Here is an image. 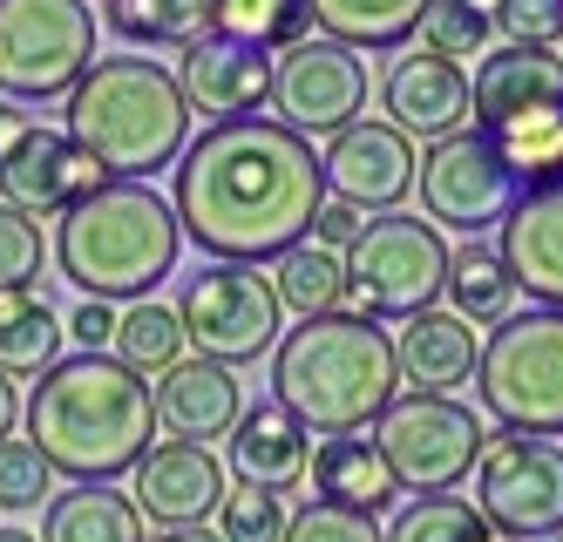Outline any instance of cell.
<instances>
[{
    "mask_svg": "<svg viewBox=\"0 0 563 542\" xmlns=\"http://www.w3.org/2000/svg\"><path fill=\"white\" fill-rule=\"evenodd\" d=\"M177 231L211 265H265L312 237V211L327 203V170L306 136L272 115H231L190 136L170 163Z\"/></svg>",
    "mask_w": 563,
    "mask_h": 542,
    "instance_id": "obj_1",
    "label": "cell"
},
{
    "mask_svg": "<svg viewBox=\"0 0 563 542\" xmlns=\"http://www.w3.org/2000/svg\"><path fill=\"white\" fill-rule=\"evenodd\" d=\"M21 421L34 454L68 482H115L156 447L150 380L115 353H62L27 387Z\"/></svg>",
    "mask_w": 563,
    "mask_h": 542,
    "instance_id": "obj_2",
    "label": "cell"
},
{
    "mask_svg": "<svg viewBox=\"0 0 563 542\" xmlns=\"http://www.w3.org/2000/svg\"><path fill=\"white\" fill-rule=\"evenodd\" d=\"M400 394L394 373V332L360 312L299 319L272 346V400L292 413L306 434H360L374 428L387 400Z\"/></svg>",
    "mask_w": 563,
    "mask_h": 542,
    "instance_id": "obj_3",
    "label": "cell"
},
{
    "mask_svg": "<svg viewBox=\"0 0 563 542\" xmlns=\"http://www.w3.org/2000/svg\"><path fill=\"white\" fill-rule=\"evenodd\" d=\"M62 136L82 150L102 177L150 184L170 170L190 143V102L164 62L143 55H109L89 62L82 81L62 96Z\"/></svg>",
    "mask_w": 563,
    "mask_h": 542,
    "instance_id": "obj_4",
    "label": "cell"
},
{
    "mask_svg": "<svg viewBox=\"0 0 563 542\" xmlns=\"http://www.w3.org/2000/svg\"><path fill=\"white\" fill-rule=\"evenodd\" d=\"M177 252H184V231H177V211L156 197V184L102 177L82 203H68L62 224H55L62 278L82 291V299H102V306L150 299V291L177 272Z\"/></svg>",
    "mask_w": 563,
    "mask_h": 542,
    "instance_id": "obj_5",
    "label": "cell"
},
{
    "mask_svg": "<svg viewBox=\"0 0 563 542\" xmlns=\"http://www.w3.org/2000/svg\"><path fill=\"white\" fill-rule=\"evenodd\" d=\"M475 394L516 434H563V312H509L475 360Z\"/></svg>",
    "mask_w": 563,
    "mask_h": 542,
    "instance_id": "obj_6",
    "label": "cell"
},
{
    "mask_svg": "<svg viewBox=\"0 0 563 542\" xmlns=\"http://www.w3.org/2000/svg\"><path fill=\"white\" fill-rule=\"evenodd\" d=\"M340 265H346V306L360 319H415V312H434L441 299L449 244H441V224L428 218L380 211L340 252Z\"/></svg>",
    "mask_w": 563,
    "mask_h": 542,
    "instance_id": "obj_7",
    "label": "cell"
},
{
    "mask_svg": "<svg viewBox=\"0 0 563 542\" xmlns=\"http://www.w3.org/2000/svg\"><path fill=\"white\" fill-rule=\"evenodd\" d=\"M482 441L489 428L475 421V407L449 394H394L374 421V447L394 468L400 495H455L482 462Z\"/></svg>",
    "mask_w": 563,
    "mask_h": 542,
    "instance_id": "obj_8",
    "label": "cell"
},
{
    "mask_svg": "<svg viewBox=\"0 0 563 542\" xmlns=\"http://www.w3.org/2000/svg\"><path fill=\"white\" fill-rule=\"evenodd\" d=\"M96 62L89 0H0V96L55 102Z\"/></svg>",
    "mask_w": 563,
    "mask_h": 542,
    "instance_id": "obj_9",
    "label": "cell"
},
{
    "mask_svg": "<svg viewBox=\"0 0 563 542\" xmlns=\"http://www.w3.org/2000/svg\"><path fill=\"white\" fill-rule=\"evenodd\" d=\"M286 306L258 265H205L184 299H177V325H184V346L197 360H218V366H252L278 346V325Z\"/></svg>",
    "mask_w": 563,
    "mask_h": 542,
    "instance_id": "obj_10",
    "label": "cell"
},
{
    "mask_svg": "<svg viewBox=\"0 0 563 542\" xmlns=\"http://www.w3.org/2000/svg\"><path fill=\"white\" fill-rule=\"evenodd\" d=\"M475 509L503 542L563 535V441L543 434H489L475 462Z\"/></svg>",
    "mask_w": 563,
    "mask_h": 542,
    "instance_id": "obj_11",
    "label": "cell"
},
{
    "mask_svg": "<svg viewBox=\"0 0 563 542\" xmlns=\"http://www.w3.org/2000/svg\"><path fill=\"white\" fill-rule=\"evenodd\" d=\"M272 122H286L292 136H340L346 122H360L367 109V62L327 34H306L292 48L272 55V96H265Z\"/></svg>",
    "mask_w": 563,
    "mask_h": 542,
    "instance_id": "obj_12",
    "label": "cell"
},
{
    "mask_svg": "<svg viewBox=\"0 0 563 542\" xmlns=\"http://www.w3.org/2000/svg\"><path fill=\"white\" fill-rule=\"evenodd\" d=\"M421 211L428 224H455L468 237H482V224H496L509 203H516V177H509V163L496 156V143L482 136V130H462V136H441L428 156H421Z\"/></svg>",
    "mask_w": 563,
    "mask_h": 542,
    "instance_id": "obj_13",
    "label": "cell"
},
{
    "mask_svg": "<svg viewBox=\"0 0 563 542\" xmlns=\"http://www.w3.org/2000/svg\"><path fill=\"white\" fill-rule=\"evenodd\" d=\"M96 184H102V170L62 130H48V122H27V130H14L0 143V203L34 218V224L62 218L68 203H82Z\"/></svg>",
    "mask_w": 563,
    "mask_h": 542,
    "instance_id": "obj_14",
    "label": "cell"
},
{
    "mask_svg": "<svg viewBox=\"0 0 563 542\" xmlns=\"http://www.w3.org/2000/svg\"><path fill=\"white\" fill-rule=\"evenodd\" d=\"M130 475H136L130 502L156 529H205L218 516V502H224V488H231L224 462L211 447H197V441H156Z\"/></svg>",
    "mask_w": 563,
    "mask_h": 542,
    "instance_id": "obj_15",
    "label": "cell"
},
{
    "mask_svg": "<svg viewBox=\"0 0 563 542\" xmlns=\"http://www.w3.org/2000/svg\"><path fill=\"white\" fill-rule=\"evenodd\" d=\"M319 170H327V197H346L360 211H394V203L415 190L421 150H415V136H400L394 122H346L340 136H327Z\"/></svg>",
    "mask_w": 563,
    "mask_h": 542,
    "instance_id": "obj_16",
    "label": "cell"
},
{
    "mask_svg": "<svg viewBox=\"0 0 563 542\" xmlns=\"http://www.w3.org/2000/svg\"><path fill=\"white\" fill-rule=\"evenodd\" d=\"M496 224H503L496 252H503V265L516 278V299L530 291L537 306L563 312V177L516 190V203Z\"/></svg>",
    "mask_w": 563,
    "mask_h": 542,
    "instance_id": "obj_17",
    "label": "cell"
},
{
    "mask_svg": "<svg viewBox=\"0 0 563 542\" xmlns=\"http://www.w3.org/2000/svg\"><path fill=\"white\" fill-rule=\"evenodd\" d=\"M380 109L400 136H421V143H441V136H462L475 130V102H468V75L462 62H441L428 48L400 55L380 81Z\"/></svg>",
    "mask_w": 563,
    "mask_h": 542,
    "instance_id": "obj_18",
    "label": "cell"
},
{
    "mask_svg": "<svg viewBox=\"0 0 563 542\" xmlns=\"http://www.w3.org/2000/svg\"><path fill=\"white\" fill-rule=\"evenodd\" d=\"M150 407H156V434L211 447V441H224V434L238 428V413H245V387H238L231 366L184 353L170 373H156Z\"/></svg>",
    "mask_w": 563,
    "mask_h": 542,
    "instance_id": "obj_19",
    "label": "cell"
},
{
    "mask_svg": "<svg viewBox=\"0 0 563 542\" xmlns=\"http://www.w3.org/2000/svg\"><path fill=\"white\" fill-rule=\"evenodd\" d=\"M170 75H177L190 115H211V122L258 115L265 96H272V55L265 48H245V41H224V34L190 41L184 62Z\"/></svg>",
    "mask_w": 563,
    "mask_h": 542,
    "instance_id": "obj_20",
    "label": "cell"
},
{
    "mask_svg": "<svg viewBox=\"0 0 563 542\" xmlns=\"http://www.w3.org/2000/svg\"><path fill=\"white\" fill-rule=\"evenodd\" d=\"M468 102H475V130H503L522 115H563V55L509 41V48L482 55Z\"/></svg>",
    "mask_w": 563,
    "mask_h": 542,
    "instance_id": "obj_21",
    "label": "cell"
},
{
    "mask_svg": "<svg viewBox=\"0 0 563 542\" xmlns=\"http://www.w3.org/2000/svg\"><path fill=\"white\" fill-rule=\"evenodd\" d=\"M231 441V475L245 482V488H272V495H286L306 482V462H312V434L292 421L286 407H278L272 394L258 407L238 413V428L224 434Z\"/></svg>",
    "mask_w": 563,
    "mask_h": 542,
    "instance_id": "obj_22",
    "label": "cell"
},
{
    "mask_svg": "<svg viewBox=\"0 0 563 542\" xmlns=\"http://www.w3.org/2000/svg\"><path fill=\"white\" fill-rule=\"evenodd\" d=\"M475 360H482L475 325L455 312H415L394 332V373L408 394H449V387L475 380Z\"/></svg>",
    "mask_w": 563,
    "mask_h": 542,
    "instance_id": "obj_23",
    "label": "cell"
},
{
    "mask_svg": "<svg viewBox=\"0 0 563 542\" xmlns=\"http://www.w3.org/2000/svg\"><path fill=\"white\" fill-rule=\"evenodd\" d=\"M306 475H312L319 502H346V509H367V516H380L394 495H400L394 468L380 462V447L360 441V434H327V441L312 447Z\"/></svg>",
    "mask_w": 563,
    "mask_h": 542,
    "instance_id": "obj_24",
    "label": "cell"
},
{
    "mask_svg": "<svg viewBox=\"0 0 563 542\" xmlns=\"http://www.w3.org/2000/svg\"><path fill=\"white\" fill-rule=\"evenodd\" d=\"M42 542H150L136 502L115 482H75L68 495H48Z\"/></svg>",
    "mask_w": 563,
    "mask_h": 542,
    "instance_id": "obj_25",
    "label": "cell"
},
{
    "mask_svg": "<svg viewBox=\"0 0 563 542\" xmlns=\"http://www.w3.org/2000/svg\"><path fill=\"white\" fill-rule=\"evenodd\" d=\"M312 27L340 41L353 55H387V48H408L428 0H306Z\"/></svg>",
    "mask_w": 563,
    "mask_h": 542,
    "instance_id": "obj_26",
    "label": "cell"
},
{
    "mask_svg": "<svg viewBox=\"0 0 563 542\" xmlns=\"http://www.w3.org/2000/svg\"><path fill=\"white\" fill-rule=\"evenodd\" d=\"M441 299H449V312L468 319V325H503L516 312V278H509L496 244H482V237L455 244V252H449V278H441Z\"/></svg>",
    "mask_w": 563,
    "mask_h": 542,
    "instance_id": "obj_27",
    "label": "cell"
},
{
    "mask_svg": "<svg viewBox=\"0 0 563 542\" xmlns=\"http://www.w3.org/2000/svg\"><path fill=\"white\" fill-rule=\"evenodd\" d=\"M62 319L42 291H0V373L8 380H42V373L62 360Z\"/></svg>",
    "mask_w": 563,
    "mask_h": 542,
    "instance_id": "obj_28",
    "label": "cell"
},
{
    "mask_svg": "<svg viewBox=\"0 0 563 542\" xmlns=\"http://www.w3.org/2000/svg\"><path fill=\"white\" fill-rule=\"evenodd\" d=\"M272 291H278V306L299 312V319L346 312V265L327 244H292L286 258H272Z\"/></svg>",
    "mask_w": 563,
    "mask_h": 542,
    "instance_id": "obj_29",
    "label": "cell"
},
{
    "mask_svg": "<svg viewBox=\"0 0 563 542\" xmlns=\"http://www.w3.org/2000/svg\"><path fill=\"white\" fill-rule=\"evenodd\" d=\"M109 27L136 48H190L211 34V0H109Z\"/></svg>",
    "mask_w": 563,
    "mask_h": 542,
    "instance_id": "obj_30",
    "label": "cell"
},
{
    "mask_svg": "<svg viewBox=\"0 0 563 542\" xmlns=\"http://www.w3.org/2000/svg\"><path fill=\"white\" fill-rule=\"evenodd\" d=\"M211 34L278 55L312 34V14H306V0H211Z\"/></svg>",
    "mask_w": 563,
    "mask_h": 542,
    "instance_id": "obj_31",
    "label": "cell"
},
{
    "mask_svg": "<svg viewBox=\"0 0 563 542\" xmlns=\"http://www.w3.org/2000/svg\"><path fill=\"white\" fill-rule=\"evenodd\" d=\"M109 353L123 360L130 373H170L184 360V325H177V306H156V299H136L130 312H115V340Z\"/></svg>",
    "mask_w": 563,
    "mask_h": 542,
    "instance_id": "obj_32",
    "label": "cell"
},
{
    "mask_svg": "<svg viewBox=\"0 0 563 542\" xmlns=\"http://www.w3.org/2000/svg\"><path fill=\"white\" fill-rule=\"evenodd\" d=\"M482 136L496 143V156L509 163V177L522 190L563 177V115H522V122H503V130H482Z\"/></svg>",
    "mask_w": 563,
    "mask_h": 542,
    "instance_id": "obj_33",
    "label": "cell"
},
{
    "mask_svg": "<svg viewBox=\"0 0 563 542\" xmlns=\"http://www.w3.org/2000/svg\"><path fill=\"white\" fill-rule=\"evenodd\" d=\"M387 542H503L468 495H415L408 509L394 516Z\"/></svg>",
    "mask_w": 563,
    "mask_h": 542,
    "instance_id": "obj_34",
    "label": "cell"
},
{
    "mask_svg": "<svg viewBox=\"0 0 563 542\" xmlns=\"http://www.w3.org/2000/svg\"><path fill=\"white\" fill-rule=\"evenodd\" d=\"M415 34H421L428 55L462 62V55H482V48H489L496 21H489V8H482V0H428V14H421Z\"/></svg>",
    "mask_w": 563,
    "mask_h": 542,
    "instance_id": "obj_35",
    "label": "cell"
},
{
    "mask_svg": "<svg viewBox=\"0 0 563 542\" xmlns=\"http://www.w3.org/2000/svg\"><path fill=\"white\" fill-rule=\"evenodd\" d=\"M278 542H387V529H380V516H367V509H346V502H299V509H286V535Z\"/></svg>",
    "mask_w": 563,
    "mask_h": 542,
    "instance_id": "obj_36",
    "label": "cell"
},
{
    "mask_svg": "<svg viewBox=\"0 0 563 542\" xmlns=\"http://www.w3.org/2000/svg\"><path fill=\"white\" fill-rule=\"evenodd\" d=\"M286 535V495L272 488H224L218 502V542H278Z\"/></svg>",
    "mask_w": 563,
    "mask_h": 542,
    "instance_id": "obj_37",
    "label": "cell"
},
{
    "mask_svg": "<svg viewBox=\"0 0 563 542\" xmlns=\"http://www.w3.org/2000/svg\"><path fill=\"white\" fill-rule=\"evenodd\" d=\"M55 495V468L34 454V441H0V509L21 516V509H48Z\"/></svg>",
    "mask_w": 563,
    "mask_h": 542,
    "instance_id": "obj_38",
    "label": "cell"
},
{
    "mask_svg": "<svg viewBox=\"0 0 563 542\" xmlns=\"http://www.w3.org/2000/svg\"><path fill=\"white\" fill-rule=\"evenodd\" d=\"M42 278V224L0 203V291H27Z\"/></svg>",
    "mask_w": 563,
    "mask_h": 542,
    "instance_id": "obj_39",
    "label": "cell"
},
{
    "mask_svg": "<svg viewBox=\"0 0 563 542\" xmlns=\"http://www.w3.org/2000/svg\"><path fill=\"white\" fill-rule=\"evenodd\" d=\"M489 21L509 41H522V48H556L563 41V0H496Z\"/></svg>",
    "mask_w": 563,
    "mask_h": 542,
    "instance_id": "obj_40",
    "label": "cell"
},
{
    "mask_svg": "<svg viewBox=\"0 0 563 542\" xmlns=\"http://www.w3.org/2000/svg\"><path fill=\"white\" fill-rule=\"evenodd\" d=\"M367 231V211L360 203H346V197H327L312 211V244H327V252H346V244Z\"/></svg>",
    "mask_w": 563,
    "mask_h": 542,
    "instance_id": "obj_41",
    "label": "cell"
},
{
    "mask_svg": "<svg viewBox=\"0 0 563 542\" xmlns=\"http://www.w3.org/2000/svg\"><path fill=\"white\" fill-rule=\"evenodd\" d=\"M68 340H75V353H109V340H115V306H102V299H82L68 312Z\"/></svg>",
    "mask_w": 563,
    "mask_h": 542,
    "instance_id": "obj_42",
    "label": "cell"
},
{
    "mask_svg": "<svg viewBox=\"0 0 563 542\" xmlns=\"http://www.w3.org/2000/svg\"><path fill=\"white\" fill-rule=\"evenodd\" d=\"M14 421H21V394H14V380L0 373V441L14 434Z\"/></svg>",
    "mask_w": 563,
    "mask_h": 542,
    "instance_id": "obj_43",
    "label": "cell"
},
{
    "mask_svg": "<svg viewBox=\"0 0 563 542\" xmlns=\"http://www.w3.org/2000/svg\"><path fill=\"white\" fill-rule=\"evenodd\" d=\"M150 542H218V535L211 529H156Z\"/></svg>",
    "mask_w": 563,
    "mask_h": 542,
    "instance_id": "obj_44",
    "label": "cell"
},
{
    "mask_svg": "<svg viewBox=\"0 0 563 542\" xmlns=\"http://www.w3.org/2000/svg\"><path fill=\"white\" fill-rule=\"evenodd\" d=\"M14 130H27V115H21V109H0V143H8Z\"/></svg>",
    "mask_w": 563,
    "mask_h": 542,
    "instance_id": "obj_45",
    "label": "cell"
},
{
    "mask_svg": "<svg viewBox=\"0 0 563 542\" xmlns=\"http://www.w3.org/2000/svg\"><path fill=\"white\" fill-rule=\"evenodd\" d=\"M0 542H42V535H27V529H0Z\"/></svg>",
    "mask_w": 563,
    "mask_h": 542,
    "instance_id": "obj_46",
    "label": "cell"
},
{
    "mask_svg": "<svg viewBox=\"0 0 563 542\" xmlns=\"http://www.w3.org/2000/svg\"><path fill=\"white\" fill-rule=\"evenodd\" d=\"M482 8H496V0H482Z\"/></svg>",
    "mask_w": 563,
    "mask_h": 542,
    "instance_id": "obj_47",
    "label": "cell"
},
{
    "mask_svg": "<svg viewBox=\"0 0 563 542\" xmlns=\"http://www.w3.org/2000/svg\"><path fill=\"white\" fill-rule=\"evenodd\" d=\"M556 55H563V41H556Z\"/></svg>",
    "mask_w": 563,
    "mask_h": 542,
    "instance_id": "obj_48",
    "label": "cell"
},
{
    "mask_svg": "<svg viewBox=\"0 0 563 542\" xmlns=\"http://www.w3.org/2000/svg\"><path fill=\"white\" fill-rule=\"evenodd\" d=\"M556 542H563V535H556Z\"/></svg>",
    "mask_w": 563,
    "mask_h": 542,
    "instance_id": "obj_49",
    "label": "cell"
}]
</instances>
